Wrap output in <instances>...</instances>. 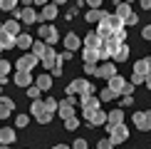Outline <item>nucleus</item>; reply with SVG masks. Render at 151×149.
Here are the masks:
<instances>
[{
	"label": "nucleus",
	"instance_id": "nucleus-1",
	"mask_svg": "<svg viewBox=\"0 0 151 149\" xmlns=\"http://www.w3.org/2000/svg\"><path fill=\"white\" fill-rule=\"evenodd\" d=\"M119 27H124V22L119 20L116 15H109V12H104V15L99 17V27H97V33L102 35V37H111Z\"/></svg>",
	"mask_w": 151,
	"mask_h": 149
},
{
	"label": "nucleus",
	"instance_id": "nucleus-2",
	"mask_svg": "<svg viewBox=\"0 0 151 149\" xmlns=\"http://www.w3.org/2000/svg\"><path fill=\"white\" fill-rule=\"evenodd\" d=\"M30 112H32V117L40 124H50V122H52V112L47 109V104L42 102V99H32V109H30Z\"/></svg>",
	"mask_w": 151,
	"mask_h": 149
},
{
	"label": "nucleus",
	"instance_id": "nucleus-3",
	"mask_svg": "<svg viewBox=\"0 0 151 149\" xmlns=\"http://www.w3.org/2000/svg\"><path fill=\"white\" fill-rule=\"evenodd\" d=\"M114 15H116L124 25H136V22H139V15H136V12L131 10V5H129V3H119Z\"/></svg>",
	"mask_w": 151,
	"mask_h": 149
},
{
	"label": "nucleus",
	"instance_id": "nucleus-4",
	"mask_svg": "<svg viewBox=\"0 0 151 149\" xmlns=\"http://www.w3.org/2000/svg\"><path fill=\"white\" fill-rule=\"evenodd\" d=\"M67 95H94V87L89 85V80H72L67 85Z\"/></svg>",
	"mask_w": 151,
	"mask_h": 149
},
{
	"label": "nucleus",
	"instance_id": "nucleus-5",
	"mask_svg": "<svg viewBox=\"0 0 151 149\" xmlns=\"http://www.w3.org/2000/svg\"><path fill=\"white\" fill-rule=\"evenodd\" d=\"M109 127V139L114 142V144H124V142L129 139V129L124 127V122H119V124H106Z\"/></svg>",
	"mask_w": 151,
	"mask_h": 149
},
{
	"label": "nucleus",
	"instance_id": "nucleus-6",
	"mask_svg": "<svg viewBox=\"0 0 151 149\" xmlns=\"http://www.w3.org/2000/svg\"><path fill=\"white\" fill-rule=\"evenodd\" d=\"M55 112H57L62 119L72 117L74 112H77V109H74V95H67V99H65V102H57V109H55Z\"/></svg>",
	"mask_w": 151,
	"mask_h": 149
},
{
	"label": "nucleus",
	"instance_id": "nucleus-7",
	"mask_svg": "<svg viewBox=\"0 0 151 149\" xmlns=\"http://www.w3.org/2000/svg\"><path fill=\"white\" fill-rule=\"evenodd\" d=\"M57 12H60V10H57V5L50 0V3L42 5V10L37 12V20H42V22H52L55 17H57Z\"/></svg>",
	"mask_w": 151,
	"mask_h": 149
},
{
	"label": "nucleus",
	"instance_id": "nucleus-8",
	"mask_svg": "<svg viewBox=\"0 0 151 149\" xmlns=\"http://www.w3.org/2000/svg\"><path fill=\"white\" fill-rule=\"evenodd\" d=\"M40 40H45L47 45H55V42L60 40V35H57V27L55 25H50V22H45L40 27Z\"/></svg>",
	"mask_w": 151,
	"mask_h": 149
},
{
	"label": "nucleus",
	"instance_id": "nucleus-9",
	"mask_svg": "<svg viewBox=\"0 0 151 149\" xmlns=\"http://www.w3.org/2000/svg\"><path fill=\"white\" fill-rule=\"evenodd\" d=\"M82 112H84V119L89 122V124H94V127H99V124L106 122V112H104V109H92V112L82 109Z\"/></svg>",
	"mask_w": 151,
	"mask_h": 149
},
{
	"label": "nucleus",
	"instance_id": "nucleus-10",
	"mask_svg": "<svg viewBox=\"0 0 151 149\" xmlns=\"http://www.w3.org/2000/svg\"><path fill=\"white\" fill-rule=\"evenodd\" d=\"M134 127L141 129V132H149L151 129V112H136L134 114Z\"/></svg>",
	"mask_w": 151,
	"mask_h": 149
},
{
	"label": "nucleus",
	"instance_id": "nucleus-11",
	"mask_svg": "<svg viewBox=\"0 0 151 149\" xmlns=\"http://www.w3.org/2000/svg\"><path fill=\"white\" fill-rule=\"evenodd\" d=\"M10 12H12V15H15V17H20L22 22H27V25H32V22H37V12H35V10H30V5H27V8H22V10L12 8Z\"/></svg>",
	"mask_w": 151,
	"mask_h": 149
},
{
	"label": "nucleus",
	"instance_id": "nucleus-12",
	"mask_svg": "<svg viewBox=\"0 0 151 149\" xmlns=\"http://www.w3.org/2000/svg\"><path fill=\"white\" fill-rule=\"evenodd\" d=\"M94 74H97V77L109 80V77H114V74H116V65H114V62H109V60H104L102 65L97 67V72H94Z\"/></svg>",
	"mask_w": 151,
	"mask_h": 149
},
{
	"label": "nucleus",
	"instance_id": "nucleus-13",
	"mask_svg": "<svg viewBox=\"0 0 151 149\" xmlns=\"http://www.w3.org/2000/svg\"><path fill=\"white\" fill-rule=\"evenodd\" d=\"M12 82H15L17 87H27V85H32V70H17L15 77H12Z\"/></svg>",
	"mask_w": 151,
	"mask_h": 149
},
{
	"label": "nucleus",
	"instance_id": "nucleus-14",
	"mask_svg": "<svg viewBox=\"0 0 151 149\" xmlns=\"http://www.w3.org/2000/svg\"><path fill=\"white\" fill-rule=\"evenodd\" d=\"M79 104H82V109H87V112L99 109V99L94 95H79Z\"/></svg>",
	"mask_w": 151,
	"mask_h": 149
},
{
	"label": "nucleus",
	"instance_id": "nucleus-15",
	"mask_svg": "<svg viewBox=\"0 0 151 149\" xmlns=\"http://www.w3.org/2000/svg\"><path fill=\"white\" fill-rule=\"evenodd\" d=\"M35 65H37V57H35L32 52H30V55H22V57L15 62V67H17V70H32Z\"/></svg>",
	"mask_w": 151,
	"mask_h": 149
},
{
	"label": "nucleus",
	"instance_id": "nucleus-16",
	"mask_svg": "<svg viewBox=\"0 0 151 149\" xmlns=\"http://www.w3.org/2000/svg\"><path fill=\"white\" fill-rule=\"evenodd\" d=\"M42 65H45V70H52L55 67V62H57V52L52 50V45H47V50H45V55H42Z\"/></svg>",
	"mask_w": 151,
	"mask_h": 149
},
{
	"label": "nucleus",
	"instance_id": "nucleus-17",
	"mask_svg": "<svg viewBox=\"0 0 151 149\" xmlns=\"http://www.w3.org/2000/svg\"><path fill=\"white\" fill-rule=\"evenodd\" d=\"M15 109V102H12L10 97H0V119H5V117H10V112Z\"/></svg>",
	"mask_w": 151,
	"mask_h": 149
},
{
	"label": "nucleus",
	"instance_id": "nucleus-18",
	"mask_svg": "<svg viewBox=\"0 0 151 149\" xmlns=\"http://www.w3.org/2000/svg\"><path fill=\"white\" fill-rule=\"evenodd\" d=\"M129 45L127 42H119V47L114 50V55H111V57H114V62H124V60H129Z\"/></svg>",
	"mask_w": 151,
	"mask_h": 149
},
{
	"label": "nucleus",
	"instance_id": "nucleus-19",
	"mask_svg": "<svg viewBox=\"0 0 151 149\" xmlns=\"http://www.w3.org/2000/svg\"><path fill=\"white\" fill-rule=\"evenodd\" d=\"M17 139V134H15V129H10V127H3L0 129V144H12V142Z\"/></svg>",
	"mask_w": 151,
	"mask_h": 149
},
{
	"label": "nucleus",
	"instance_id": "nucleus-20",
	"mask_svg": "<svg viewBox=\"0 0 151 149\" xmlns=\"http://www.w3.org/2000/svg\"><path fill=\"white\" fill-rule=\"evenodd\" d=\"M0 47H3V50L15 47V35H10L8 30H3V27H0Z\"/></svg>",
	"mask_w": 151,
	"mask_h": 149
},
{
	"label": "nucleus",
	"instance_id": "nucleus-21",
	"mask_svg": "<svg viewBox=\"0 0 151 149\" xmlns=\"http://www.w3.org/2000/svg\"><path fill=\"white\" fill-rule=\"evenodd\" d=\"M102 40H104V37L99 35L97 30H92V33L84 37V47H97V50H99V45H102Z\"/></svg>",
	"mask_w": 151,
	"mask_h": 149
},
{
	"label": "nucleus",
	"instance_id": "nucleus-22",
	"mask_svg": "<svg viewBox=\"0 0 151 149\" xmlns=\"http://www.w3.org/2000/svg\"><path fill=\"white\" fill-rule=\"evenodd\" d=\"M30 45H32V37H30L27 33H17V35H15V47L30 50Z\"/></svg>",
	"mask_w": 151,
	"mask_h": 149
},
{
	"label": "nucleus",
	"instance_id": "nucleus-23",
	"mask_svg": "<svg viewBox=\"0 0 151 149\" xmlns=\"http://www.w3.org/2000/svg\"><path fill=\"white\" fill-rule=\"evenodd\" d=\"M106 82H109L106 87H111V90H114L116 95H122V90H124V85H127V80H124V77H119V74H114V77H109Z\"/></svg>",
	"mask_w": 151,
	"mask_h": 149
},
{
	"label": "nucleus",
	"instance_id": "nucleus-24",
	"mask_svg": "<svg viewBox=\"0 0 151 149\" xmlns=\"http://www.w3.org/2000/svg\"><path fill=\"white\" fill-rule=\"evenodd\" d=\"M45 50H47V42H45V40H32V45H30V52H32L37 60L45 55Z\"/></svg>",
	"mask_w": 151,
	"mask_h": 149
},
{
	"label": "nucleus",
	"instance_id": "nucleus-25",
	"mask_svg": "<svg viewBox=\"0 0 151 149\" xmlns=\"http://www.w3.org/2000/svg\"><path fill=\"white\" fill-rule=\"evenodd\" d=\"M149 70H151V60H149V57H144V60H139V62L134 65V72H136V74H141V77H146Z\"/></svg>",
	"mask_w": 151,
	"mask_h": 149
},
{
	"label": "nucleus",
	"instance_id": "nucleus-26",
	"mask_svg": "<svg viewBox=\"0 0 151 149\" xmlns=\"http://www.w3.org/2000/svg\"><path fill=\"white\" fill-rule=\"evenodd\" d=\"M35 85L40 87L42 92H50V90H52V77H50V74H40V77L35 80Z\"/></svg>",
	"mask_w": 151,
	"mask_h": 149
},
{
	"label": "nucleus",
	"instance_id": "nucleus-27",
	"mask_svg": "<svg viewBox=\"0 0 151 149\" xmlns=\"http://www.w3.org/2000/svg\"><path fill=\"white\" fill-rule=\"evenodd\" d=\"M82 57H84V62H99V50L97 47H84L82 50Z\"/></svg>",
	"mask_w": 151,
	"mask_h": 149
},
{
	"label": "nucleus",
	"instance_id": "nucleus-28",
	"mask_svg": "<svg viewBox=\"0 0 151 149\" xmlns=\"http://www.w3.org/2000/svg\"><path fill=\"white\" fill-rule=\"evenodd\" d=\"M119 122H124V109H111L109 114H106L104 124H119Z\"/></svg>",
	"mask_w": 151,
	"mask_h": 149
},
{
	"label": "nucleus",
	"instance_id": "nucleus-29",
	"mask_svg": "<svg viewBox=\"0 0 151 149\" xmlns=\"http://www.w3.org/2000/svg\"><path fill=\"white\" fill-rule=\"evenodd\" d=\"M104 15V10H99V8H92V10H87L84 12V20L87 22H99V17Z\"/></svg>",
	"mask_w": 151,
	"mask_h": 149
},
{
	"label": "nucleus",
	"instance_id": "nucleus-30",
	"mask_svg": "<svg viewBox=\"0 0 151 149\" xmlns=\"http://www.w3.org/2000/svg\"><path fill=\"white\" fill-rule=\"evenodd\" d=\"M79 45H82V40H79L77 35L70 33V35L65 37V47H67V50H79Z\"/></svg>",
	"mask_w": 151,
	"mask_h": 149
},
{
	"label": "nucleus",
	"instance_id": "nucleus-31",
	"mask_svg": "<svg viewBox=\"0 0 151 149\" xmlns=\"http://www.w3.org/2000/svg\"><path fill=\"white\" fill-rule=\"evenodd\" d=\"M0 27H3V30H8L10 35H17V33H20V22H17V20H8V22H3V25H0Z\"/></svg>",
	"mask_w": 151,
	"mask_h": 149
},
{
	"label": "nucleus",
	"instance_id": "nucleus-32",
	"mask_svg": "<svg viewBox=\"0 0 151 149\" xmlns=\"http://www.w3.org/2000/svg\"><path fill=\"white\" fill-rule=\"evenodd\" d=\"M119 95L114 90H111V87H106V90H102V95H99V102H111V99H116Z\"/></svg>",
	"mask_w": 151,
	"mask_h": 149
},
{
	"label": "nucleus",
	"instance_id": "nucleus-33",
	"mask_svg": "<svg viewBox=\"0 0 151 149\" xmlns=\"http://www.w3.org/2000/svg\"><path fill=\"white\" fill-rule=\"evenodd\" d=\"M10 74V62L8 60H0V82H5Z\"/></svg>",
	"mask_w": 151,
	"mask_h": 149
},
{
	"label": "nucleus",
	"instance_id": "nucleus-34",
	"mask_svg": "<svg viewBox=\"0 0 151 149\" xmlns=\"http://www.w3.org/2000/svg\"><path fill=\"white\" fill-rule=\"evenodd\" d=\"M79 127V119H77V117H67V119H65V129H67V132H74V129H77Z\"/></svg>",
	"mask_w": 151,
	"mask_h": 149
},
{
	"label": "nucleus",
	"instance_id": "nucleus-35",
	"mask_svg": "<svg viewBox=\"0 0 151 149\" xmlns=\"http://www.w3.org/2000/svg\"><path fill=\"white\" fill-rule=\"evenodd\" d=\"M40 95H42V90L37 85H27V97L30 99H40Z\"/></svg>",
	"mask_w": 151,
	"mask_h": 149
},
{
	"label": "nucleus",
	"instance_id": "nucleus-36",
	"mask_svg": "<svg viewBox=\"0 0 151 149\" xmlns=\"http://www.w3.org/2000/svg\"><path fill=\"white\" fill-rule=\"evenodd\" d=\"M17 3H20V0H0V10H12V8H17Z\"/></svg>",
	"mask_w": 151,
	"mask_h": 149
},
{
	"label": "nucleus",
	"instance_id": "nucleus-37",
	"mask_svg": "<svg viewBox=\"0 0 151 149\" xmlns=\"http://www.w3.org/2000/svg\"><path fill=\"white\" fill-rule=\"evenodd\" d=\"M42 102H45V104H47V109H50V112H55V109H57V99H55L52 95H47L45 99H42Z\"/></svg>",
	"mask_w": 151,
	"mask_h": 149
},
{
	"label": "nucleus",
	"instance_id": "nucleus-38",
	"mask_svg": "<svg viewBox=\"0 0 151 149\" xmlns=\"http://www.w3.org/2000/svg\"><path fill=\"white\" fill-rule=\"evenodd\" d=\"M30 124V117L27 114H17L15 117V127H27Z\"/></svg>",
	"mask_w": 151,
	"mask_h": 149
},
{
	"label": "nucleus",
	"instance_id": "nucleus-39",
	"mask_svg": "<svg viewBox=\"0 0 151 149\" xmlns=\"http://www.w3.org/2000/svg\"><path fill=\"white\" fill-rule=\"evenodd\" d=\"M97 149H114V142H111V139H102L97 144Z\"/></svg>",
	"mask_w": 151,
	"mask_h": 149
},
{
	"label": "nucleus",
	"instance_id": "nucleus-40",
	"mask_svg": "<svg viewBox=\"0 0 151 149\" xmlns=\"http://www.w3.org/2000/svg\"><path fill=\"white\" fill-rule=\"evenodd\" d=\"M114 37H116L119 42H127V30H124V27H119L116 33H114Z\"/></svg>",
	"mask_w": 151,
	"mask_h": 149
},
{
	"label": "nucleus",
	"instance_id": "nucleus-41",
	"mask_svg": "<svg viewBox=\"0 0 151 149\" xmlns=\"http://www.w3.org/2000/svg\"><path fill=\"white\" fill-rule=\"evenodd\" d=\"M84 72L87 74H94V72H97V62H84Z\"/></svg>",
	"mask_w": 151,
	"mask_h": 149
},
{
	"label": "nucleus",
	"instance_id": "nucleus-42",
	"mask_svg": "<svg viewBox=\"0 0 151 149\" xmlns=\"http://www.w3.org/2000/svg\"><path fill=\"white\" fill-rule=\"evenodd\" d=\"M57 57H60L62 62H72V50H65V52H60Z\"/></svg>",
	"mask_w": 151,
	"mask_h": 149
},
{
	"label": "nucleus",
	"instance_id": "nucleus-43",
	"mask_svg": "<svg viewBox=\"0 0 151 149\" xmlns=\"http://www.w3.org/2000/svg\"><path fill=\"white\" fill-rule=\"evenodd\" d=\"M134 104V97L131 95H124V99H122V107H131Z\"/></svg>",
	"mask_w": 151,
	"mask_h": 149
},
{
	"label": "nucleus",
	"instance_id": "nucleus-44",
	"mask_svg": "<svg viewBox=\"0 0 151 149\" xmlns=\"http://www.w3.org/2000/svg\"><path fill=\"white\" fill-rule=\"evenodd\" d=\"M72 149H87V142H84V139H74Z\"/></svg>",
	"mask_w": 151,
	"mask_h": 149
},
{
	"label": "nucleus",
	"instance_id": "nucleus-45",
	"mask_svg": "<svg viewBox=\"0 0 151 149\" xmlns=\"http://www.w3.org/2000/svg\"><path fill=\"white\" fill-rule=\"evenodd\" d=\"M141 37L144 40H151V25H146V27L141 30Z\"/></svg>",
	"mask_w": 151,
	"mask_h": 149
},
{
	"label": "nucleus",
	"instance_id": "nucleus-46",
	"mask_svg": "<svg viewBox=\"0 0 151 149\" xmlns=\"http://www.w3.org/2000/svg\"><path fill=\"white\" fill-rule=\"evenodd\" d=\"M141 82H144V77H141V74H136V72L131 74V85H141Z\"/></svg>",
	"mask_w": 151,
	"mask_h": 149
},
{
	"label": "nucleus",
	"instance_id": "nucleus-47",
	"mask_svg": "<svg viewBox=\"0 0 151 149\" xmlns=\"http://www.w3.org/2000/svg\"><path fill=\"white\" fill-rule=\"evenodd\" d=\"M87 5L89 8H102V0H87Z\"/></svg>",
	"mask_w": 151,
	"mask_h": 149
},
{
	"label": "nucleus",
	"instance_id": "nucleus-48",
	"mask_svg": "<svg viewBox=\"0 0 151 149\" xmlns=\"http://www.w3.org/2000/svg\"><path fill=\"white\" fill-rule=\"evenodd\" d=\"M139 3H141L144 10H151V0H139Z\"/></svg>",
	"mask_w": 151,
	"mask_h": 149
},
{
	"label": "nucleus",
	"instance_id": "nucleus-49",
	"mask_svg": "<svg viewBox=\"0 0 151 149\" xmlns=\"http://www.w3.org/2000/svg\"><path fill=\"white\" fill-rule=\"evenodd\" d=\"M144 82H146V87L151 90V74H146V77H144Z\"/></svg>",
	"mask_w": 151,
	"mask_h": 149
},
{
	"label": "nucleus",
	"instance_id": "nucleus-50",
	"mask_svg": "<svg viewBox=\"0 0 151 149\" xmlns=\"http://www.w3.org/2000/svg\"><path fill=\"white\" fill-rule=\"evenodd\" d=\"M52 149H72V147H67V144H55Z\"/></svg>",
	"mask_w": 151,
	"mask_h": 149
},
{
	"label": "nucleus",
	"instance_id": "nucleus-51",
	"mask_svg": "<svg viewBox=\"0 0 151 149\" xmlns=\"http://www.w3.org/2000/svg\"><path fill=\"white\" fill-rule=\"evenodd\" d=\"M35 5H45V3H50V0H32Z\"/></svg>",
	"mask_w": 151,
	"mask_h": 149
},
{
	"label": "nucleus",
	"instance_id": "nucleus-52",
	"mask_svg": "<svg viewBox=\"0 0 151 149\" xmlns=\"http://www.w3.org/2000/svg\"><path fill=\"white\" fill-rule=\"evenodd\" d=\"M20 3L25 5V8H27V5H30V3H32V0H20Z\"/></svg>",
	"mask_w": 151,
	"mask_h": 149
},
{
	"label": "nucleus",
	"instance_id": "nucleus-53",
	"mask_svg": "<svg viewBox=\"0 0 151 149\" xmlns=\"http://www.w3.org/2000/svg\"><path fill=\"white\" fill-rule=\"evenodd\" d=\"M52 3H55V5H62V3H67V0H52Z\"/></svg>",
	"mask_w": 151,
	"mask_h": 149
},
{
	"label": "nucleus",
	"instance_id": "nucleus-54",
	"mask_svg": "<svg viewBox=\"0 0 151 149\" xmlns=\"http://www.w3.org/2000/svg\"><path fill=\"white\" fill-rule=\"evenodd\" d=\"M122 3H129V5H131V3H134V0H122Z\"/></svg>",
	"mask_w": 151,
	"mask_h": 149
},
{
	"label": "nucleus",
	"instance_id": "nucleus-55",
	"mask_svg": "<svg viewBox=\"0 0 151 149\" xmlns=\"http://www.w3.org/2000/svg\"><path fill=\"white\" fill-rule=\"evenodd\" d=\"M0 149H8V144H0Z\"/></svg>",
	"mask_w": 151,
	"mask_h": 149
},
{
	"label": "nucleus",
	"instance_id": "nucleus-56",
	"mask_svg": "<svg viewBox=\"0 0 151 149\" xmlns=\"http://www.w3.org/2000/svg\"><path fill=\"white\" fill-rule=\"evenodd\" d=\"M0 95H3V85H0Z\"/></svg>",
	"mask_w": 151,
	"mask_h": 149
},
{
	"label": "nucleus",
	"instance_id": "nucleus-57",
	"mask_svg": "<svg viewBox=\"0 0 151 149\" xmlns=\"http://www.w3.org/2000/svg\"><path fill=\"white\" fill-rule=\"evenodd\" d=\"M0 52H3V47H0Z\"/></svg>",
	"mask_w": 151,
	"mask_h": 149
}]
</instances>
